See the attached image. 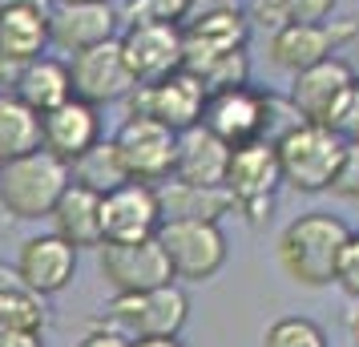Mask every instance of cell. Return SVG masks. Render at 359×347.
Here are the masks:
<instances>
[{
    "mask_svg": "<svg viewBox=\"0 0 359 347\" xmlns=\"http://www.w3.org/2000/svg\"><path fill=\"white\" fill-rule=\"evenodd\" d=\"M287 25L291 20H327L335 13V0H283Z\"/></svg>",
    "mask_w": 359,
    "mask_h": 347,
    "instance_id": "36",
    "label": "cell"
},
{
    "mask_svg": "<svg viewBox=\"0 0 359 347\" xmlns=\"http://www.w3.org/2000/svg\"><path fill=\"white\" fill-rule=\"evenodd\" d=\"M331 130L339 133L343 142H359V77H355V85L347 89V97H343V105L335 109V117H331Z\"/></svg>",
    "mask_w": 359,
    "mask_h": 347,
    "instance_id": "35",
    "label": "cell"
},
{
    "mask_svg": "<svg viewBox=\"0 0 359 347\" xmlns=\"http://www.w3.org/2000/svg\"><path fill=\"white\" fill-rule=\"evenodd\" d=\"M158 243L170 259L174 283H206L230 259L226 231L218 222H162Z\"/></svg>",
    "mask_w": 359,
    "mask_h": 347,
    "instance_id": "6",
    "label": "cell"
},
{
    "mask_svg": "<svg viewBox=\"0 0 359 347\" xmlns=\"http://www.w3.org/2000/svg\"><path fill=\"white\" fill-rule=\"evenodd\" d=\"M162 226L158 186L121 182L101 194V243H142Z\"/></svg>",
    "mask_w": 359,
    "mask_h": 347,
    "instance_id": "12",
    "label": "cell"
},
{
    "mask_svg": "<svg viewBox=\"0 0 359 347\" xmlns=\"http://www.w3.org/2000/svg\"><path fill=\"white\" fill-rule=\"evenodd\" d=\"M77 347H130V335L109 327V323H97V327H89L81 339H77Z\"/></svg>",
    "mask_w": 359,
    "mask_h": 347,
    "instance_id": "37",
    "label": "cell"
},
{
    "mask_svg": "<svg viewBox=\"0 0 359 347\" xmlns=\"http://www.w3.org/2000/svg\"><path fill=\"white\" fill-rule=\"evenodd\" d=\"M130 347H186L178 335H146V339H130Z\"/></svg>",
    "mask_w": 359,
    "mask_h": 347,
    "instance_id": "39",
    "label": "cell"
},
{
    "mask_svg": "<svg viewBox=\"0 0 359 347\" xmlns=\"http://www.w3.org/2000/svg\"><path fill=\"white\" fill-rule=\"evenodd\" d=\"M117 158L126 165L130 182H149L158 186L174 174V149H178V133L154 121L146 114H130L121 121V130L114 133Z\"/></svg>",
    "mask_w": 359,
    "mask_h": 347,
    "instance_id": "9",
    "label": "cell"
},
{
    "mask_svg": "<svg viewBox=\"0 0 359 347\" xmlns=\"http://www.w3.org/2000/svg\"><path fill=\"white\" fill-rule=\"evenodd\" d=\"M0 331H45V303L20 283H0Z\"/></svg>",
    "mask_w": 359,
    "mask_h": 347,
    "instance_id": "27",
    "label": "cell"
},
{
    "mask_svg": "<svg viewBox=\"0 0 359 347\" xmlns=\"http://www.w3.org/2000/svg\"><path fill=\"white\" fill-rule=\"evenodd\" d=\"M121 33V13L105 0H57L49 13V45L61 53L93 49Z\"/></svg>",
    "mask_w": 359,
    "mask_h": 347,
    "instance_id": "15",
    "label": "cell"
},
{
    "mask_svg": "<svg viewBox=\"0 0 359 347\" xmlns=\"http://www.w3.org/2000/svg\"><path fill=\"white\" fill-rule=\"evenodd\" d=\"M186 319H190V299L182 291V283H162L149 291L114 295L101 323L126 331L130 339H146V335H178Z\"/></svg>",
    "mask_w": 359,
    "mask_h": 347,
    "instance_id": "5",
    "label": "cell"
},
{
    "mask_svg": "<svg viewBox=\"0 0 359 347\" xmlns=\"http://www.w3.org/2000/svg\"><path fill=\"white\" fill-rule=\"evenodd\" d=\"M93 142H101L97 105H89L81 97H69L57 109L41 114V149L57 154L61 162H77Z\"/></svg>",
    "mask_w": 359,
    "mask_h": 347,
    "instance_id": "18",
    "label": "cell"
},
{
    "mask_svg": "<svg viewBox=\"0 0 359 347\" xmlns=\"http://www.w3.org/2000/svg\"><path fill=\"white\" fill-rule=\"evenodd\" d=\"M210 4H234V0H210Z\"/></svg>",
    "mask_w": 359,
    "mask_h": 347,
    "instance_id": "42",
    "label": "cell"
},
{
    "mask_svg": "<svg viewBox=\"0 0 359 347\" xmlns=\"http://www.w3.org/2000/svg\"><path fill=\"white\" fill-rule=\"evenodd\" d=\"M121 57L137 81H154L182 69V25H149V20H133L117 33Z\"/></svg>",
    "mask_w": 359,
    "mask_h": 347,
    "instance_id": "17",
    "label": "cell"
},
{
    "mask_svg": "<svg viewBox=\"0 0 359 347\" xmlns=\"http://www.w3.org/2000/svg\"><path fill=\"white\" fill-rule=\"evenodd\" d=\"M158 206H162V222H222L234 215V198L226 186H194L165 178L158 182Z\"/></svg>",
    "mask_w": 359,
    "mask_h": 347,
    "instance_id": "21",
    "label": "cell"
},
{
    "mask_svg": "<svg viewBox=\"0 0 359 347\" xmlns=\"http://www.w3.org/2000/svg\"><path fill=\"white\" fill-rule=\"evenodd\" d=\"M327 190L343 202H359V142H347L343 146L339 170H335V178H331Z\"/></svg>",
    "mask_w": 359,
    "mask_h": 347,
    "instance_id": "32",
    "label": "cell"
},
{
    "mask_svg": "<svg viewBox=\"0 0 359 347\" xmlns=\"http://www.w3.org/2000/svg\"><path fill=\"white\" fill-rule=\"evenodd\" d=\"M303 117L294 109V101L287 93H275V89H262V121H259V137L275 146L283 133H291Z\"/></svg>",
    "mask_w": 359,
    "mask_h": 347,
    "instance_id": "31",
    "label": "cell"
},
{
    "mask_svg": "<svg viewBox=\"0 0 359 347\" xmlns=\"http://www.w3.org/2000/svg\"><path fill=\"white\" fill-rule=\"evenodd\" d=\"M97 271L101 279L114 287V295H133V291H149V287L174 283L170 259H165L158 234L142 238V243H101Z\"/></svg>",
    "mask_w": 359,
    "mask_h": 347,
    "instance_id": "11",
    "label": "cell"
},
{
    "mask_svg": "<svg viewBox=\"0 0 359 347\" xmlns=\"http://www.w3.org/2000/svg\"><path fill=\"white\" fill-rule=\"evenodd\" d=\"M250 41V20L243 8L234 4H214L206 13H198L182 25V69L194 73L198 65H206L222 53L246 49Z\"/></svg>",
    "mask_w": 359,
    "mask_h": 347,
    "instance_id": "14",
    "label": "cell"
},
{
    "mask_svg": "<svg viewBox=\"0 0 359 347\" xmlns=\"http://www.w3.org/2000/svg\"><path fill=\"white\" fill-rule=\"evenodd\" d=\"M8 93H17V97L25 101L29 109H36V114H49V109H57L61 101L73 97L69 61L49 57V53H41V57H33V61H25Z\"/></svg>",
    "mask_w": 359,
    "mask_h": 347,
    "instance_id": "23",
    "label": "cell"
},
{
    "mask_svg": "<svg viewBox=\"0 0 359 347\" xmlns=\"http://www.w3.org/2000/svg\"><path fill=\"white\" fill-rule=\"evenodd\" d=\"M73 182L69 162H61L49 149H29L20 158L0 162V206L17 222H36L49 218L53 202Z\"/></svg>",
    "mask_w": 359,
    "mask_h": 347,
    "instance_id": "2",
    "label": "cell"
},
{
    "mask_svg": "<svg viewBox=\"0 0 359 347\" xmlns=\"http://www.w3.org/2000/svg\"><path fill=\"white\" fill-rule=\"evenodd\" d=\"M121 8V20L133 25V20H149V25H186L194 17L198 0H117Z\"/></svg>",
    "mask_w": 359,
    "mask_h": 347,
    "instance_id": "29",
    "label": "cell"
},
{
    "mask_svg": "<svg viewBox=\"0 0 359 347\" xmlns=\"http://www.w3.org/2000/svg\"><path fill=\"white\" fill-rule=\"evenodd\" d=\"M105 4H117V0H105Z\"/></svg>",
    "mask_w": 359,
    "mask_h": 347,
    "instance_id": "43",
    "label": "cell"
},
{
    "mask_svg": "<svg viewBox=\"0 0 359 347\" xmlns=\"http://www.w3.org/2000/svg\"><path fill=\"white\" fill-rule=\"evenodd\" d=\"M347 234H351V226L339 215H331V210H307V215L291 218L275 243L283 275L294 287H307V291L331 287Z\"/></svg>",
    "mask_w": 359,
    "mask_h": 347,
    "instance_id": "1",
    "label": "cell"
},
{
    "mask_svg": "<svg viewBox=\"0 0 359 347\" xmlns=\"http://www.w3.org/2000/svg\"><path fill=\"white\" fill-rule=\"evenodd\" d=\"M246 20H250V29H262V33L271 36L275 29L287 25V13H283V0H246Z\"/></svg>",
    "mask_w": 359,
    "mask_h": 347,
    "instance_id": "34",
    "label": "cell"
},
{
    "mask_svg": "<svg viewBox=\"0 0 359 347\" xmlns=\"http://www.w3.org/2000/svg\"><path fill=\"white\" fill-rule=\"evenodd\" d=\"M49 49V13L36 8H0V57L4 61H33Z\"/></svg>",
    "mask_w": 359,
    "mask_h": 347,
    "instance_id": "24",
    "label": "cell"
},
{
    "mask_svg": "<svg viewBox=\"0 0 359 347\" xmlns=\"http://www.w3.org/2000/svg\"><path fill=\"white\" fill-rule=\"evenodd\" d=\"M77 275V247L65 243L61 234H33L20 243L17 254V283L29 287L33 295H61Z\"/></svg>",
    "mask_w": 359,
    "mask_h": 347,
    "instance_id": "16",
    "label": "cell"
},
{
    "mask_svg": "<svg viewBox=\"0 0 359 347\" xmlns=\"http://www.w3.org/2000/svg\"><path fill=\"white\" fill-rule=\"evenodd\" d=\"M194 77L206 85V93H218V89L246 85V81H250V53H246V49L222 53V57H214V61H206V65H198Z\"/></svg>",
    "mask_w": 359,
    "mask_h": 347,
    "instance_id": "30",
    "label": "cell"
},
{
    "mask_svg": "<svg viewBox=\"0 0 359 347\" xmlns=\"http://www.w3.org/2000/svg\"><path fill=\"white\" fill-rule=\"evenodd\" d=\"M347 331H351V339H355V347H359V299H355V311L347 315Z\"/></svg>",
    "mask_w": 359,
    "mask_h": 347,
    "instance_id": "41",
    "label": "cell"
},
{
    "mask_svg": "<svg viewBox=\"0 0 359 347\" xmlns=\"http://www.w3.org/2000/svg\"><path fill=\"white\" fill-rule=\"evenodd\" d=\"M41 149V114L29 109L17 93H0V162Z\"/></svg>",
    "mask_w": 359,
    "mask_h": 347,
    "instance_id": "25",
    "label": "cell"
},
{
    "mask_svg": "<svg viewBox=\"0 0 359 347\" xmlns=\"http://www.w3.org/2000/svg\"><path fill=\"white\" fill-rule=\"evenodd\" d=\"M230 198H234V215L246 218V226H266L271 222V210H275V190L283 186V174H278V154L271 142H243V146L230 149L226 162V182Z\"/></svg>",
    "mask_w": 359,
    "mask_h": 347,
    "instance_id": "4",
    "label": "cell"
},
{
    "mask_svg": "<svg viewBox=\"0 0 359 347\" xmlns=\"http://www.w3.org/2000/svg\"><path fill=\"white\" fill-rule=\"evenodd\" d=\"M226 162H230V146L198 121V125L178 133L174 174H170V178L194 182V186H222L226 182Z\"/></svg>",
    "mask_w": 359,
    "mask_h": 347,
    "instance_id": "20",
    "label": "cell"
},
{
    "mask_svg": "<svg viewBox=\"0 0 359 347\" xmlns=\"http://www.w3.org/2000/svg\"><path fill=\"white\" fill-rule=\"evenodd\" d=\"M69 174H73V182L89 186V190H97V194H105V190H114V186H121V182H130V178H126V165L117 158L114 137H109V142H105V137L93 142L77 162H69Z\"/></svg>",
    "mask_w": 359,
    "mask_h": 347,
    "instance_id": "26",
    "label": "cell"
},
{
    "mask_svg": "<svg viewBox=\"0 0 359 347\" xmlns=\"http://www.w3.org/2000/svg\"><path fill=\"white\" fill-rule=\"evenodd\" d=\"M259 121H262V89L255 85H234V89H218L206 97L202 109V125L210 133H218L230 149L255 142L259 137Z\"/></svg>",
    "mask_w": 359,
    "mask_h": 347,
    "instance_id": "19",
    "label": "cell"
},
{
    "mask_svg": "<svg viewBox=\"0 0 359 347\" xmlns=\"http://www.w3.org/2000/svg\"><path fill=\"white\" fill-rule=\"evenodd\" d=\"M359 36L355 20H291L271 33L266 41V61L283 73H299V69L323 61L331 53H343V45H351Z\"/></svg>",
    "mask_w": 359,
    "mask_h": 347,
    "instance_id": "7",
    "label": "cell"
},
{
    "mask_svg": "<svg viewBox=\"0 0 359 347\" xmlns=\"http://www.w3.org/2000/svg\"><path fill=\"white\" fill-rule=\"evenodd\" d=\"M355 77L359 73L351 69V61H347L343 53H331V57H323V61H315V65L294 73L287 97L294 101V109H299L303 121L331 125V117H335V109L343 105L347 89L355 85Z\"/></svg>",
    "mask_w": 359,
    "mask_h": 347,
    "instance_id": "13",
    "label": "cell"
},
{
    "mask_svg": "<svg viewBox=\"0 0 359 347\" xmlns=\"http://www.w3.org/2000/svg\"><path fill=\"white\" fill-rule=\"evenodd\" d=\"M49 222H53V234H61L77 250L85 247L97 250L101 247V194L81 182H69L61 190V198L53 202Z\"/></svg>",
    "mask_w": 359,
    "mask_h": 347,
    "instance_id": "22",
    "label": "cell"
},
{
    "mask_svg": "<svg viewBox=\"0 0 359 347\" xmlns=\"http://www.w3.org/2000/svg\"><path fill=\"white\" fill-rule=\"evenodd\" d=\"M262 347H327V331L307 315H283L262 331Z\"/></svg>",
    "mask_w": 359,
    "mask_h": 347,
    "instance_id": "28",
    "label": "cell"
},
{
    "mask_svg": "<svg viewBox=\"0 0 359 347\" xmlns=\"http://www.w3.org/2000/svg\"><path fill=\"white\" fill-rule=\"evenodd\" d=\"M335 287L347 299H359V231H351L347 243H343L339 266H335Z\"/></svg>",
    "mask_w": 359,
    "mask_h": 347,
    "instance_id": "33",
    "label": "cell"
},
{
    "mask_svg": "<svg viewBox=\"0 0 359 347\" xmlns=\"http://www.w3.org/2000/svg\"><path fill=\"white\" fill-rule=\"evenodd\" d=\"M69 81H73V97L89 101V105H114V101H126L133 93L137 77L130 73L126 57H121V45L114 41H101L93 49H81L69 57Z\"/></svg>",
    "mask_w": 359,
    "mask_h": 347,
    "instance_id": "10",
    "label": "cell"
},
{
    "mask_svg": "<svg viewBox=\"0 0 359 347\" xmlns=\"http://www.w3.org/2000/svg\"><path fill=\"white\" fill-rule=\"evenodd\" d=\"M57 0H0V8H36V13H53Z\"/></svg>",
    "mask_w": 359,
    "mask_h": 347,
    "instance_id": "40",
    "label": "cell"
},
{
    "mask_svg": "<svg viewBox=\"0 0 359 347\" xmlns=\"http://www.w3.org/2000/svg\"><path fill=\"white\" fill-rule=\"evenodd\" d=\"M0 347H45V331H0Z\"/></svg>",
    "mask_w": 359,
    "mask_h": 347,
    "instance_id": "38",
    "label": "cell"
},
{
    "mask_svg": "<svg viewBox=\"0 0 359 347\" xmlns=\"http://www.w3.org/2000/svg\"><path fill=\"white\" fill-rule=\"evenodd\" d=\"M206 97H210L206 85L198 81L190 69H174V73L154 77V81H137L126 101H130V114H146L154 121L170 125L174 133H182L202 121Z\"/></svg>",
    "mask_w": 359,
    "mask_h": 347,
    "instance_id": "8",
    "label": "cell"
},
{
    "mask_svg": "<svg viewBox=\"0 0 359 347\" xmlns=\"http://www.w3.org/2000/svg\"><path fill=\"white\" fill-rule=\"evenodd\" d=\"M343 142L331 125L319 121H299L291 133H283L275 142L278 154V174L294 194H323L343 158Z\"/></svg>",
    "mask_w": 359,
    "mask_h": 347,
    "instance_id": "3",
    "label": "cell"
}]
</instances>
